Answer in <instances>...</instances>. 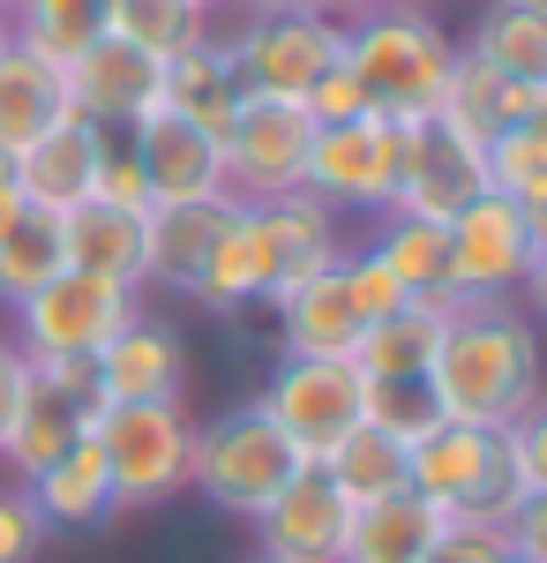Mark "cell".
Returning a JSON list of instances; mask_svg holds the SVG:
<instances>
[{
  "label": "cell",
  "instance_id": "1",
  "mask_svg": "<svg viewBox=\"0 0 547 563\" xmlns=\"http://www.w3.org/2000/svg\"><path fill=\"white\" fill-rule=\"evenodd\" d=\"M427 376H435V398H443V421L510 429L533 398H547L540 323L517 301H458Z\"/></svg>",
  "mask_w": 547,
  "mask_h": 563
},
{
  "label": "cell",
  "instance_id": "2",
  "mask_svg": "<svg viewBox=\"0 0 547 563\" xmlns=\"http://www.w3.org/2000/svg\"><path fill=\"white\" fill-rule=\"evenodd\" d=\"M450 60H458V38L435 23V8L376 0V8L345 15V68L390 121H435Z\"/></svg>",
  "mask_w": 547,
  "mask_h": 563
},
{
  "label": "cell",
  "instance_id": "3",
  "mask_svg": "<svg viewBox=\"0 0 547 563\" xmlns=\"http://www.w3.org/2000/svg\"><path fill=\"white\" fill-rule=\"evenodd\" d=\"M300 466L308 459L278 435V421L255 398L248 406H225L211 421H196V443H188V488L203 504H217V511H233V519H255Z\"/></svg>",
  "mask_w": 547,
  "mask_h": 563
},
{
  "label": "cell",
  "instance_id": "4",
  "mask_svg": "<svg viewBox=\"0 0 547 563\" xmlns=\"http://www.w3.org/2000/svg\"><path fill=\"white\" fill-rule=\"evenodd\" d=\"M405 488L427 496L443 519H480V526H503L525 496L503 429H472V421H435L405 451Z\"/></svg>",
  "mask_w": 547,
  "mask_h": 563
},
{
  "label": "cell",
  "instance_id": "5",
  "mask_svg": "<svg viewBox=\"0 0 547 563\" xmlns=\"http://www.w3.org/2000/svg\"><path fill=\"white\" fill-rule=\"evenodd\" d=\"M90 443L105 459V481H113V511H158L188 488V443H196V421L188 406H98L90 413Z\"/></svg>",
  "mask_w": 547,
  "mask_h": 563
},
{
  "label": "cell",
  "instance_id": "6",
  "mask_svg": "<svg viewBox=\"0 0 547 563\" xmlns=\"http://www.w3.org/2000/svg\"><path fill=\"white\" fill-rule=\"evenodd\" d=\"M413 129L421 121H390V113H360V121H337V129H315V151H308V196H323L337 218L360 211L382 218L398 203V180H405V158H413Z\"/></svg>",
  "mask_w": 547,
  "mask_h": 563
},
{
  "label": "cell",
  "instance_id": "7",
  "mask_svg": "<svg viewBox=\"0 0 547 563\" xmlns=\"http://www.w3.org/2000/svg\"><path fill=\"white\" fill-rule=\"evenodd\" d=\"M135 308H143L135 286H113L98 271H60L31 301H15V346L31 361H98Z\"/></svg>",
  "mask_w": 547,
  "mask_h": 563
},
{
  "label": "cell",
  "instance_id": "8",
  "mask_svg": "<svg viewBox=\"0 0 547 563\" xmlns=\"http://www.w3.org/2000/svg\"><path fill=\"white\" fill-rule=\"evenodd\" d=\"M233 68H241V90L248 98H278V106H300L315 76H331L345 60V23L323 15V8H293V15H255L233 31Z\"/></svg>",
  "mask_w": 547,
  "mask_h": 563
},
{
  "label": "cell",
  "instance_id": "9",
  "mask_svg": "<svg viewBox=\"0 0 547 563\" xmlns=\"http://www.w3.org/2000/svg\"><path fill=\"white\" fill-rule=\"evenodd\" d=\"M255 406L278 421V435L293 443L300 459H331L345 435L360 429V368L353 361H308V353H286L270 368V384L255 390Z\"/></svg>",
  "mask_w": 547,
  "mask_h": 563
},
{
  "label": "cell",
  "instance_id": "10",
  "mask_svg": "<svg viewBox=\"0 0 547 563\" xmlns=\"http://www.w3.org/2000/svg\"><path fill=\"white\" fill-rule=\"evenodd\" d=\"M450 256H443V294L450 301H517L533 249H525V203H510L495 188H480L450 225H443Z\"/></svg>",
  "mask_w": 547,
  "mask_h": 563
},
{
  "label": "cell",
  "instance_id": "11",
  "mask_svg": "<svg viewBox=\"0 0 547 563\" xmlns=\"http://www.w3.org/2000/svg\"><path fill=\"white\" fill-rule=\"evenodd\" d=\"M225 143V188L241 203H278L308 180V151H315V121L308 106H278V98H248L233 113Z\"/></svg>",
  "mask_w": 547,
  "mask_h": 563
},
{
  "label": "cell",
  "instance_id": "12",
  "mask_svg": "<svg viewBox=\"0 0 547 563\" xmlns=\"http://www.w3.org/2000/svg\"><path fill=\"white\" fill-rule=\"evenodd\" d=\"M353 496L323 466H300L263 511H255V556L263 563H345L353 549Z\"/></svg>",
  "mask_w": 547,
  "mask_h": 563
},
{
  "label": "cell",
  "instance_id": "13",
  "mask_svg": "<svg viewBox=\"0 0 547 563\" xmlns=\"http://www.w3.org/2000/svg\"><path fill=\"white\" fill-rule=\"evenodd\" d=\"M278 286H286V256H278L270 211L233 196V211L217 225V241H211V256H203V271H196V286H188V301L211 308V316H248V308L278 301Z\"/></svg>",
  "mask_w": 547,
  "mask_h": 563
},
{
  "label": "cell",
  "instance_id": "14",
  "mask_svg": "<svg viewBox=\"0 0 547 563\" xmlns=\"http://www.w3.org/2000/svg\"><path fill=\"white\" fill-rule=\"evenodd\" d=\"M60 76H68V113L90 121V129H105V135H135L158 113V60L121 45V38L83 45Z\"/></svg>",
  "mask_w": 547,
  "mask_h": 563
},
{
  "label": "cell",
  "instance_id": "15",
  "mask_svg": "<svg viewBox=\"0 0 547 563\" xmlns=\"http://www.w3.org/2000/svg\"><path fill=\"white\" fill-rule=\"evenodd\" d=\"M90 376H98V406H172L188 390V346L172 323L135 308L113 331V346L90 361Z\"/></svg>",
  "mask_w": 547,
  "mask_h": 563
},
{
  "label": "cell",
  "instance_id": "16",
  "mask_svg": "<svg viewBox=\"0 0 547 563\" xmlns=\"http://www.w3.org/2000/svg\"><path fill=\"white\" fill-rule=\"evenodd\" d=\"M480 188H488V143L458 135L450 121H421V129H413V158H405V180H398V203H390V211L450 225V218H458Z\"/></svg>",
  "mask_w": 547,
  "mask_h": 563
},
{
  "label": "cell",
  "instance_id": "17",
  "mask_svg": "<svg viewBox=\"0 0 547 563\" xmlns=\"http://www.w3.org/2000/svg\"><path fill=\"white\" fill-rule=\"evenodd\" d=\"M135 158H143V180H150V203H217L233 196L225 188V143L180 113H150L135 129Z\"/></svg>",
  "mask_w": 547,
  "mask_h": 563
},
{
  "label": "cell",
  "instance_id": "18",
  "mask_svg": "<svg viewBox=\"0 0 547 563\" xmlns=\"http://www.w3.org/2000/svg\"><path fill=\"white\" fill-rule=\"evenodd\" d=\"M98 158H105V129H90V121H53L38 143H23L15 158H8V174L23 188V203L31 211H53L68 218L76 203H90V188H98Z\"/></svg>",
  "mask_w": 547,
  "mask_h": 563
},
{
  "label": "cell",
  "instance_id": "19",
  "mask_svg": "<svg viewBox=\"0 0 547 563\" xmlns=\"http://www.w3.org/2000/svg\"><path fill=\"white\" fill-rule=\"evenodd\" d=\"M241 106H248V90H241V68H233L225 31H203L196 45H180L166 68H158V113H180L196 129L225 135Z\"/></svg>",
  "mask_w": 547,
  "mask_h": 563
},
{
  "label": "cell",
  "instance_id": "20",
  "mask_svg": "<svg viewBox=\"0 0 547 563\" xmlns=\"http://www.w3.org/2000/svg\"><path fill=\"white\" fill-rule=\"evenodd\" d=\"M90 398H76V390H53L31 368V390H23V406H15V429H8V443H0V466L15 481H31V474H45L53 459H68L76 443L90 435Z\"/></svg>",
  "mask_w": 547,
  "mask_h": 563
},
{
  "label": "cell",
  "instance_id": "21",
  "mask_svg": "<svg viewBox=\"0 0 547 563\" xmlns=\"http://www.w3.org/2000/svg\"><path fill=\"white\" fill-rule=\"evenodd\" d=\"M225 211H233V196H217V203H150L143 211V286L188 294L203 256H211L217 225H225Z\"/></svg>",
  "mask_w": 547,
  "mask_h": 563
},
{
  "label": "cell",
  "instance_id": "22",
  "mask_svg": "<svg viewBox=\"0 0 547 563\" xmlns=\"http://www.w3.org/2000/svg\"><path fill=\"white\" fill-rule=\"evenodd\" d=\"M278 316V346L286 353H308V361H353V346H360V316H353V301H345V278L331 271H315L308 286H293L286 301L270 308Z\"/></svg>",
  "mask_w": 547,
  "mask_h": 563
},
{
  "label": "cell",
  "instance_id": "23",
  "mask_svg": "<svg viewBox=\"0 0 547 563\" xmlns=\"http://www.w3.org/2000/svg\"><path fill=\"white\" fill-rule=\"evenodd\" d=\"M23 496H31V511L45 519V533H90V526L121 519L113 511V481H105V459H98V443H76L68 459H53L45 474L23 481Z\"/></svg>",
  "mask_w": 547,
  "mask_h": 563
},
{
  "label": "cell",
  "instance_id": "24",
  "mask_svg": "<svg viewBox=\"0 0 547 563\" xmlns=\"http://www.w3.org/2000/svg\"><path fill=\"white\" fill-rule=\"evenodd\" d=\"M53 121H68V76L60 60H45L31 45L0 53V158H15L23 143H38Z\"/></svg>",
  "mask_w": 547,
  "mask_h": 563
},
{
  "label": "cell",
  "instance_id": "25",
  "mask_svg": "<svg viewBox=\"0 0 547 563\" xmlns=\"http://www.w3.org/2000/svg\"><path fill=\"white\" fill-rule=\"evenodd\" d=\"M458 53L488 60L495 76H510V84L540 90L547 84V0H488Z\"/></svg>",
  "mask_w": 547,
  "mask_h": 563
},
{
  "label": "cell",
  "instance_id": "26",
  "mask_svg": "<svg viewBox=\"0 0 547 563\" xmlns=\"http://www.w3.org/2000/svg\"><path fill=\"white\" fill-rule=\"evenodd\" d=\"M525 113H533V90H525V84L495 76V68H488V60H472V53L450 60L435 121H450V129L472 135V143H495V135H503L510 121H525Z\"/></svg>",
  "mask_w": 547,
  "mask_h": 563
},
{
  "label": "cell",
  "instance_id": "27",
  "mask_svg": "<svg viewBox=\"0 0 547 563\" xmlns=\"http://www.w3.org/2000/svg\"><path fill=\"white\" fill-rule=\"evenodd\" d=\"M435 533H443V511L427 496H413V488H398V496H376V504L353 511L345 563H421L435 549Z\"/></svg>",
  "mask_w": 547,
  "mask_h": 563
},
{
  "label": "cell",
  "instance_id": "28",
  "mask_svg": "<svg viewBox=\"0 0 547 563\" xmlns=\"http://www.w3.org/2000/svg\"><path fill=\"white\" fill-rule=\"evenodd\" d=\"M60 225H68V271H98V278L143 294V211L76 203Z\"/></svg>",
  "mask_w": 547,
  "mask_h": 563
},
{
  "label": "cell",
  "instance_id": "29",
  "mask_svg": "<svg viewBox=\"0 0 547 563\" xmlns=\"http://www.w3.org/2000/svg\"><path fill=\"white\" fill-rule=\"evenodd\" d=\"M443 323H450V308H443V301L390 308L382 323L360 331L353 368H360V376H427V368H435V346H443Z\"/></svg>",
  "mask_w": 547,
  "mask_h": 563
},
{
  "label": "cell",
  "instance_id": "30",
  "mask_svg": "<svg viewBox=\"0 0 547 563\" xmlns=\"http://www.w3.org/2000/svg\"><path fill=\"white\" fill-rule=\"evenodd\" d=\"M263 211H270L278 256H286V286H278V301H286L293 286H308L315 271H331V263L345 256V241H337V211L323 203V196L293 188V196H278V203H263ZM278 301H270V308H278Z\"/></svg>",
  "mask_w": 547,
  "mask_h": 563
},
{
  "label": "cell",
  "instance_id": "31",
  "mask_svg": "<svg viewBox=\"0 0 547 563\" xmlns=\"http://www.w3.org/2000/svg\"><path fill=\"white\" fill-rule=\"evenodd\" d=\"M390 271H398V286L413 294V301H443L458 308L443 294V256H450V241H443V225L435 218H405V211H382L376 218V241H368Z\"/></svg>",
  "mask_w": 547,
  "mask_h": 563
},
{
  "label": "cell",
  "instance_id": "32",
  "mask_svg": "<svg viewBox=\"0 0 547 563\" xmlns=\"http://www.w3.org/2000/svg\"><path fill=\"white\" fill-rule=\"evenodd\" d=\"M68 271V225L53 211H23L8 225V241H0V301H31L45 278H60Z\"/></svg>",
  "mask_w": 547,
  "mask_h": 563
},
{
  "label": "cell",
  "instance_id": "33",
  "mask_svg": "<svg viewBox=\"0 0 547 563\" xmlns=\"http://www.w3.org/2000/svg\"><path fill=\"white\" fill-rule=\"evenodd\" d=\"M203 31H211V15L196 0H105V38L150 53L158 68H166L180 45H196Z\"/></svg>",
  "mask_w": 547,
  "mask_h": 563
},
{
  "label": "cell",
  "instance_id": "34",
  "mask_svg": "<svg viewBox=\"0 0 547 563\" xmlns=\"http://www.w3.org/2000/svg\"><path fill=\"white\" fill-rule=\"evenodd\" d=\"M8 31H15V45H31V53L68 68L83 45L105 38V0H15Z\"/></svg>",
  "mask_w": 547,
  "mask_h": 563
},
{
  "label": "cell",
  "instance_id": "35",
  "mask_svg": "<svg viewBox=\"0 0 547 563\" xmlns=\"http://www.w3.org/2000/svg\"><path fill=\"white\" fill-rule=\"evenodd\" d=\"M360 421L382 429L390 443H421L435 421H443V398H435V376H360Z\"/></svg>",
  "mask_w": 547,
  "mask_h": 563
},
{
  "label": "cell",
  "instance_id": "36",
  "mask_svg": "<svg viewBox=\"0 0 547 563\" xmlns=\"http://www.w3.org/2000/svg\"><path fill=\"white\" fill-rule=\"evenodd\" d=\"M315 466H323L353 504H376V496H398V488H405V443H390L382 429L360 421V429L345 435L331 459H315Z\"/></svg>",
  "mask_w": 547,
  "mask_h": 563
},
{
  "label": "cell",
  "instance_id": "37",
  "mask_svg": "<svg viewBox=\"0 0 547 563\" xmlns=\"http://www.w3.org/2000/svg\"><path fill=\"white\" fill-rule=\"evenodd\" d=\"M488 188L510 196V203H547V121H510L495 143H488Z\"/></svg>",
  "mask_w": 547,
  "mask_h": 563
},
{
  "label": "cell",
  "instance_id": "38",
  "mask_svg": "<svg viewBox=\"0 0 547 563\" xmlns=\"http://www.w3.org/2000/svg\"><path fill=\"white\" fill-rule=\"evenodd\" d=\"M337 278H345V301H353V316H360V323H382L390 308L413 301V294L398 286V271H390L376 249H345V256H337Z\"/></svg>",
  "mask_w": 547,
  "mask_h": 563
},
{
  "label": "cell",
  "instance_id": "39",
  "mask_svg": "<svg viewBox=\"0 0 547 563\" xmlns=\"http://www.w3.org/2000/svg\"><path fill=\"white\" fill-rule=\"evenodd\" d=\"M90 203H113V211H150V180L135 158V135H105V158H98V188Z\"/></svg>",
  "mask_w": 547,
  "mask_h": 563
},
{
  "label": "cell",
  "instance_id": "40",
  "mask_svg": "<svg viewBox=\"0 0 547 563\" xmlns=\"http://www.w3.org/2000/svg\"><path fill=\"white\" fill-rule=\"evenodd\" d=\"M503 443H510V466L525 481V496H547V398H533V406L510 421Z\"/></svg>",
  "mask_w": 547,
  "mask_h": 563
},
{
  "label": "cell",
  "instance_id": "41",
  "mask_svg": "<svg viewBox=\"0 0 547 563\" xmlns=\"http://www.w3.org/2000/svg\"><path fill=\"white\" fill-rule=\"evenodd\" d=\"M300 106H308V121H315V129H337V121H360V113H376V106H368V90L353 84V68H345V60H337L331 76H315V90H308Z\"/></svg>",
  "mask_w": 547,
  "mask_h": 563
},
{
  "label": "cell",
  "instance_id": "42",
  "mask_svg": "<svg viewBox=\"0 0 547 563\" xmlns=\"http://www.w3.org/2000/svg\"><path fill=\"white\" fill-rule=\"evenodd\" d=\"M38 549H45V519L31 511V496L15 481V488H0V563H31Z\"/></svg>",
  "mask_w": 547,
  "mask_h": 563
},
{
  "label": "cell",
  "instance_id": "43",
  "mask_svg": "<svg viewBox=\"0 0 547 563\" xmlns=\"http://www.w3.org/2000/svg\"><path fill=\"white\" fill-rule=\"evenodd\" d=\"M503 549L525 563H547V496H517V511L503 519Z\"/></svg>",
  "mask_w": 547,
  "mask_h": 563
},
{
  "label": "cell",
  "instance_id": "44",
  "mask_svg": "<svg viewBox=\"0 0 547 563\" xmlns=\"http://www.w3.org/2000/svg\"><path fill=\"white\" fill-rule=\"evenodd\" d=\"M23 390H31V353L15 346V339H0V443H8V429H15Z\"/></svg>",
  "mask_w": 547,
  "mask_h": 563
},
{
  "label": "cell",
  "instance_id": "45",
  "mask_svg": "<svg viewBox=\"0 0 547 563\" xmlns=\"http://www.w3.org/2000/svg\"><path fill=\"white\" fill-rule=\"evenodd\" d=\"M53 390H76V398H90L98 406V376H90V361H31Z\"/></svg>",
  "mask_w": 547,
  "mask_h": 563
},
{
  "label": "cell",
  "instance_id": "46",
  "mask_svg": "<svg viewBox=\"0 0 547 563\" xmlns=\"http://www.w3.org/2000/svg\"><path fill=\"white\" fill-rule=\"evenodd\" d=\"M517 294H525V316L540 323V339H547V263H533V271H525V286H517Z\"/></svg>",
  "mask_w": 547,
  "mask_h": 563
},
{
  "label": "cell",
  "instance_id": "47",
  "mask_svg": "<svg viewBox=\"0 0 547 563\" xmlns=\"http://www.w3.org/2000/svg\"><path fill=\"white\" fill-rule=\"evenodd\" d=\"M23 211H31V203H23V188H15V174H8V158H0V241H8V225H15Z\"/></svg>",
  "mask_w": 547,
  "mask_h": 563
},
{
  "label": "cell",
  "instance_id": "48",
  "mask_svg": "<svg viewBox=\"0 0 547 563\" xmlns=\"http://www.w3.org/2000/svg\"><path fill=\"white\" fill-rule=\"evenodd\" d=\"M241 23H255V15H293V8H315V0H225Z\"/></svg>",
  "mask_w": 547,
  "mask_h": 563
},
{
  "label": "cell",
  "instance_id": "49",
  "mask_svg": "<svg viewBox=\"0 0 547 563\" xmlns=\"http://www.w3.org/2000/svg\"><path fill=\"white\" fill-rule=\"evenodd\" d=\"M525 249H533V263H547V203L525 211Z\"/></svg>",
  "mask_w": 547,
  "mask_h": 563
},
{
  "label": "cell",
  "instance_id": "50",
  "mask_svg": "<svg viewBox=\"0 0 547 563\" xmlns=\"http://www.w3.org/2000/svg\"><path fill=\"white\" fill-rule=\"evenodd\" d=\"M315 8H323V15H337V23H345V15H360V8H376V0H315Z\"/></svg>",
  "mask_w": 547,
  "mask_h": 563
},
{
  "label": "cell",
  "instance_id": "51",
  "mask_svg": "<svg viewBox=\"0 0 547 563\" xmlns=\"http://www.w3.org/2000/svg\"><path fill=\"white\" fill-rule=\"evenodd\" d=\"M533 121H547V84H540V90H533Z\"/></svg>",
  "mask_w": 547,
  "mask_h": 563
},
{
  "label": "cell",
  "instance_id": "52",
  "mask_svg": "<svg viewBox=\"0 0 547 563\" xmlns=\"http://www.w3.org/2000/svg\"><path fill=\"white\" fill-rule=\"evenodd\" d=\"M196 8H203V15H211V23H217V15H225V0H196Z\"/></svg>",
  "mask_w": 547,
  "mask_h": 563
},
{
  "label": "cell",
  "instance_id": "53",
  "mask_svg": "<svg viewBox=\"0 0 547 563\" xmlns=\"http://www.w3.org/2000/svg\"><path fill=\"white\" fill-rule=\"evenodd\" d=\"M8 45H15V31H8V15H0V53H8Z\"/></svg>",
  "mask_w": 547,
  "mask_h": 563
},
{
  "label": "cell",
  "instance_id": "54",
  "mask_svg": "<svg viewBox=\"0 0 547 563\" xmlns=\"http://www.w3.org/2000/svg\"><path fill=\"white\" fill-rule=\"evenodd\" d=\"M495 563H525V556H510V549H503V556H495Z\"/></svg>",
  "mask_w": 547,
  "mask_h": 563
},
{
  "label": "cell",
  "instance_id": "55",
  "mask_svg": "<svg viewBox=\"0 0 547 563\" xmlns=\"http://www.w3.org/2000/svg\"><path fill=\"white\" fill-rule=\"evenodd\" d=\"M0 15H15V0H0Z\"/></svg>",
  "mask_w": 547,
  "mask_h": 563
},
{
  "label": "cell",
  "instance_id": "56",
  "mask_svg": "<svg viewBox=\"0 0 547 563\" xmlns=\"http://www.w3.org/2000/svg\"><path fill=\"white\" fill-rule=\"evenodd\" d=\"M413 8H435V0H413Z\"/></svg>",
  "mask_w": 547,
  "mask_h": 563
},
{
  "label": "cell",
  "instance_id": "57",
  "mask_svg": "<svg viewBox=\"0 0 547 563\" xmlns=\"http://www.w3.org/2000/svg\"><path fill=\"white\" fill-rule=\"evenodd\" d=\"M255 563H263V556H255Z\"/></svg>",
  "mask_w": 547,
  "mask_h": 563
}]
</instances>
